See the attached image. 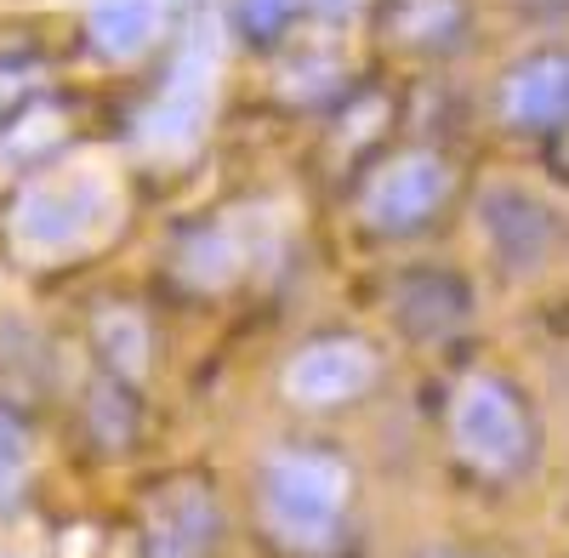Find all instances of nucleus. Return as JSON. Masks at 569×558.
<instances>
[{"label": "nucleus", "mask_w": 569, "mask_h": 558, "mask_svg": "<svg viewBox=\"0 0 569 558\" xmlns=\"http://www.w3.org/2000/svg\"><path fill=\"white\" fill-rule=\"evenodd\" d=\"M120 228V195L109 189L103 177H40L18 195L12 206V246L23 257H80L91 246H103Z\"/></svg>", "instance_id": "obj_1"}, {"label": "nucleus", "mask_w": 569, "mask_h": 558, "mask_svg": "<svg viewBox=\"0 0 569 558\" xmlns=\"http://www.w3.org/2000/svg\"><path fill=\"white\" fill-rule=\"evenodd\" d=\"M348 507V468L325 450H284L268 461L262 479V514L279 541L291 547H325L342 525Z\"/></svg>", "instance_id": "obj_2"}, {"label": "nucleus", "mask_w": 569, "mask_h": 558, "mask_svg": "<svg viewBox=\"0 0 569 558\" xmlns=\"http://www.w3.org/2000/svg\"><path fill=\"white\" fill-rule=\"evenodd\" d=\"M450 439L479 474H518L530 450L525 405L496 377H467L450 405Z\"/></svg>", "instance_id": "obj_3"}, {"label": "nucleus", "mask_w": 569, "mask_h": 558, "mask_svg": "<svg viewBox=\"0 0 569 558\" xmlns=\"http://www.w3.org/2000/svg\"><path fill=\"white\" fill-rule=\"evenodd\" d=\"M211 80H217V46H211V29H194L182 58L171 63V86L160 91V103L137 120L142 149L160 160H182L194 149L211 114Z\"/></svg>", "instance_id": "obj_4"}, {"label": "nucleus", "mask_w": 569, "mask_h": 558, "mask_svg": "<svg viewBox=\"0 0 569 558\" xmlns=\"http://www.w3.org/2000/svg\"><path fill=\"white\" fill-rule=\"evenodd\" d=\"M445 200H450V166L433 149H410L365 177L359 217L376 235H405V228H421Z\"/></svg>", "instance_id": "obj_5"}, {"label": "nucleus", "mask_w": 569, "mask_h": 558, "mask_svg": "<svg viewBox=\"0 0 569 558\" xmlns=\"http://www.w3.org/2000/svg\"><path fill=\"white\" fill-rule=\"evenodd\" d=\"M376 382V353L359 337H319L308 342L291 365H284V393L308 410L348 405Z\"/></svg>", "instance_id": "obj_6"}, {"label": "nucleus", "mask_w": 569, "mask_h": 558, "mask_svg": "<svg viewBox=\"0 0 569 558\" xmlns=\"http://www.w3.org/2000/svg\"><path fill=\"white\" fill-rule=\"evenodd\" d=\"M217 541V496L200 479L154 490L149 507V558H206Z\"/></svg>", "instance_id": "obj_7"}, {"label": "nucleus", "mask_w": 569, "mask_h": 558, "mask_svg": "<svg viewBox=\"0 0 569 558\" xmlns=\"http://www.w3.org/2000/svg\"><path fill=\"white\" fill-rule=\"evenodd\" d=\"M501 114L525 131L563 126L569 120V58L563 52H536L501 80Z\"/></svg>", "instance_id": "obj_8"}, {"label": "nucleus", "mask_w": 569, "mask_h": 558, "mask_svg": "<svg viewBox=\"0 0 569 558\" xmlns=\"http://www.w3.org/2000/svg\"><path fill=\"white\" fill-rule=\"evenodd\" d=\"M485 235L496 246V257L512 273H530L547 257L552 240V217L541 211V200H530L525 189H490L485 195Z\"/></svg>", "instance_id": "obj_9"}, {"label": "nucleus", "mask_w": 569, "mask_h": 558, "mask_svg": "<svg viewBox=\"0 0 569 558\" xmlns=\"http://www.w3.org/2000/svg\"><path fill=\"white\" fill-rule=\"evenodd\" d=\"M154 34H160L154 0H98V7H91V40H98V52L114 58V63L149 52Z\"/></svg>", "instance_id": "obj_10"}, {"label": "nucleus", "mask_w": 569, "mask_h": 558, "mask_svg": "<svg viewBox=\"0 0 569 558\" xmlns=\"http://www.w3.org/2000/svg\"><path fill=\"white\" fill-rule=\"evenodd\" d=\"M177 268H182L188 286L217 291V286H228V279L240 273V246H233L228 228H200V235H188V240H182Z\"/></svg>", "instance_id": "obj_11"}, {"label": "nucleus", "mask_w": 569, "mask_h": 558, "mask_svg": "<svg viewBox=\"0 0 569 558\" xmlns=\"http://www.w3.org/2000/svg\"><path fill=\"white\" fill-rule=\"evenodd\" d=\"M98 348H103V359H109L114 377L137 382L142 370H149V325H142V313L109 308V313L98 319Z\"/></svg>", "instance_id": "obj_12"}, {"label": "nucleus", "mask_w": 569, "mask_h": 558, "mask_svg": "<svg viewBox=\"0 0 569 558\" xmlns=\"http://www.w3.org/2000/svg\"><path fill=\"white\" fill-rule=\"evenodd\" d=\"M23 474H29V434H23L18 416L0 410V507H12V501H18Z\"/></svg>", "instance_id": "obj_13"}, {"label": "nucleus", "mask_w": 569, "mask_h": 558, "mask_svg": "<svg viewBox=\"0 0 569 558\" xmlns=\"http://www.w3.org/2000/svg\"><path fill=\"white\" fill-rule=\"evenodd\" d=\"M58 126H63V114L52 109V103H40V109H29L23 120H18V131L7 137V149L12 155H34V149H46L58 137Z\"/></svg>", "instance_id": "obj_14"}, {"label": "nucleus", "mask_w": 569, "mask_h": 558, "mask_svg": "<svg viewBox=\"0 0 569 558\" xmlns=\"http://www.w3.org/2000/svg\"><path fill=\"white\" fill-rule=\"evenodd\" d=\"M291 12H297V0H240V23L251 34H279Z\"/></svg>", "instance_id": "obj_15"}, {"label": "nucleus", "mask_w": 569, "mask_h": 558, "mask_svg": "<svg viewBox=\"0 0 569 558\" xmlns=\"http://www.w3.org/2000/svg\"><path fill=\"white\" fill-rule=\"evenodd\" d=\"M552 166L569 177V120H563V137H558V143H552Z\"/></svg>", "instance_id": "obj_16"}, {"label": "nucleus", "mask_w": 569, "mask_h": 558, "mask_svg": "<svg viewBox=\"0 0 569 558\" xmlns=\"http://www.w3.org/2000/svg\"><path fill=\"white\" fill-rule=\"evenodd\" d=\"M427 558H456V552H427Z\"/></svg>", "instance_id": "obj_17"}, {"label": "nucleus", "mask_w": 569, "mask_h": 558, "mask_svg": "<svg viewBox=\"0 0 569 558\" xmlns=\"http://www.w3.org/2000/svg\"><path fill=\"white\" fill-rule=\"evenodd\" d=\"M0 98H7V80H0Z\"/></svg>", "instance_id": "obj_18"}]
</instances>
